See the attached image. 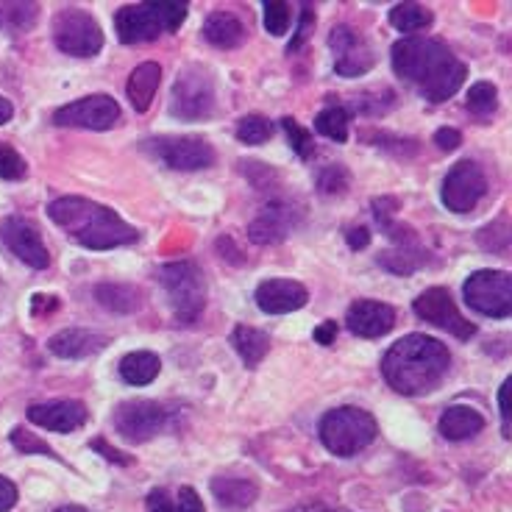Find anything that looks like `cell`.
<instances>
[{
    "mask_svg": "<svg viewBox=\"0 0 512 512\" xmlns=\"http://www.w3.org/2000/svg\"><path fill=\"white\" fill-rule=\"evenodd\" d=\"M487 195V176L482 167L471 162V159H462L457 165L448 170V176L443 179V190L440 198L443 204L457 212V215H468L471 209L479 206V201Z\"/></svg>",
    "mask_w": 512,
    "mask_h": 512,
    "instance_id": "cell-12",
    "label": "cell"
},
{
    "mask_svg": "<svg viewBox=\"0 0 512 512\" xmlns=\"http://www.w3.org/2000/svg\"><path fill=\"white\" fill-rule=\"evenodd\" d=\"M39 6L34 3H0V28L12 31V34H23L37 23Z\"/></svg>",
    "mask_w": 512,
    "mask_h": 512,
    "instance_id": "cell-32",
    "label": "cell"
},
{
    "mask_svg": "<svg viewBox=\"0 0 512 512\" xmlns=\"http://www.w3.org/2000/svg\"><path fill=\"white\" fill-rule=\"evenodd\" d=\"M48 215L56 226L67 231V237H73L78 245L90 248V251H109L120 245H131L140 240V231L131 223L117 215L115 209L90 201V198H56L48 206Z\"/></svg>",
    "mask_w": 512,
    "mask_h": 512,
    "instance_id": "cell-3",
    "label": "cell"
},
{
    "mask_svg": "<svg viewBox=\"0 0 512 512\" xmlns=\"http://www.w3.org/2000/svg\"><path fill=\"white\" fill-rule=\"evenodd\" d=\"M346 240L354 251H359V248H368V245H371V231L365 229V226H354V229H348Z\"/></svg>",
    "mask_w": 512,
    "mask_h": 512,
    "instance_id": "cell-46",
    "label": "cell"
},
{
    "mask_svg": "<svg viewBox=\"0 0 512 512\" xmlns=\"http://www.w3.org/2000/svg\"><path fill=\"white\" fill-rule=\"evenodd\" d=\"M159 84H162V67L156 62H142L131 70L126 95L128 101H131V106H134V112H140L142 115V112L151 109Z\"/></svg>",
    "mask_w": 512,
    "mask_h": 512,
    "instance_id": "cell-23",
    "label": "cell"
},
{
    "mask_svg": "<svg viewBox=\"0 0 512 512\" xmlns=\"http://www.w3.org/2000/svg\"><path fill=\"white\" fill-rule=\"evenodd\" d=\"M276 126L270 123L268 117L262 115H245L240 123H237V140L245 142V145H262L273 137Z\"/></svg>",
    "mask_w": 512,
    "mask_h": 512,
    "instance_id": "cell-34",
    "label": "cell"
},
{
    "mask_svg": "<svg viewBox=\"0 0 512 512\" xmlns=\"http://www.w3.org/2000/svg\"><path fill=\"white\" fill-rule=\"evenodd\" d=\"M462 295H465V304L485 318H510L512 279L507 270H476L468 276Z\"/></svg>",
    "mask_w": 512,
    "mask_h": 512,
    "instance_id": "cell-7",
    "label": "cell"
},
{
    "mask_svg": "<svg viewBox=\"0 0 512 512\" xmlns=\"http://www.w3.org/2000/svg\"><path fill=\"white\" fill-rule=\"evenodd\" d=\"M90 418L87 404L73 401V398H64V401H45V404H31L28 407V421L37 423L48 432H76Z\"/></svg>",
    "mask_w": 512,
    "mask_h": 512,
    "instance_id": "cell-19",
    "label": "cell"
},
{
    "mask_svg": "<svg viewBox=\"0 0 512 512\" xmlns=\"http://www.w3.org/2000/svg\"><path fill=\"white\" fill-rule=\"evenodd\" d=\"M204 39L209 45H215L220 51H234V48H240L245 39H248V28L245 23L237 17L234 12H212L206 17L204 23Z\"/></svg>",
    "mask_w": 512,
    "mask_h": 512,
    "instance_id": "cell-22",
    "label": "cell"
},
{
    "mask_svg": "<svg viewBox=\"0 0 512 512\" xmlns=\"http://www.w3.org/2000/svg\"><path fill=\"white\" fill-rule=\"evenodd\" d=\"M92 448H95V451H101L103 457H106L109 462H120V465H128L126 454H120L117 448H109L106 443H103V440H95V443H92Z\"/></svg>",
    "mask_w": 512,
    "mask_h": 512,
    "instance_id": "cell-48",
    "label": "cell"
},
{
    "mask_svg": "<svg viewBox=\"0 0 512 512\" xmlns=\"http://www.w3.org/2000/svg\"><path fill=\"white\" fill-rule=\"evenodd\" d=\"M56 512H90V510H84V507H78V504H67V507H59Z\"/></svg>",
    "mask_w": 512,
    "mask_h": 512,
    "instance_id": "cell-51",
    "label": "cell"
},
{
    "mask_svg": "<svg viewBox=\"0 0 512 512\" xmlns=\"http://www.w3.org/2000/svg\"><path fill=\"white\" fill-rule=\"evenodd\" d=\"M379 265L384 270H390V273H396V276H410V273L426 265V254L415 243L398 245L393 251H384L379 256Z\"/></svg>",
    "mask_w": 512,
    "mask_h": 512,
    "instance_id": "cell-30",
    "label": "cell"
},
{
    "mask_svg": "<svg viewBox=\"0 0 512 512\" xmlns=\"http://www.w3.org/2000/svg\"><path fill=\"white\" fill-rule=\"evenodd\" d=\"M148 512H206L201 496L192 487H181L176 496H170V490L159 487L151 490L148 496Z\"/></svg>",
    "mask_w": 512,
    "mask_h": 512,
    "instance_id": "cell-29",
    "label": "cell"
},
{
    "mask_svg": "<svg viewBox=\"0 0 512 512\" xmlns=\"http://www.w3.org/2000/svg\"><path fill=\"white\" fill-rule=\"evenodd\" d=\"M212 493L223 510H245L259 496V487L248 476H218L212 479Z\"/></svg>",
    "mask_w": 512,
    "mask_h": 512,
    "instance_id": "cell-24",
    "label": "cell"
},
{
    "mask_svg": "<svg viewBox=\"0 0 512 512\" xmlns=\"http://www.w3.org/2000/svg\"><path fill=\"white\" fill-rule=\"evenodd\" d=\"M315 184L323 195H343L351 184V173L346 170V165H326L318 170Z\"/></svg>",
    "mask_w": 512,
    "mask_h": 512,
    "instance_id": "cell-36",
    "label": "cell"
},
{
    "mask_svg": "<svg viewBox=\"0 0 512 512\" xmlns=\"http://www.w3.org/2000/svg\"><path fill=\"white\" fill-rule=\"evenodd\" d=\"M159 284L165 287L170 309L179 323H195L201 318L206 307V282L204 273L198 270L195 262H170L162 265L156 273Z\"/></svg>",
    "mask_w": 512,
    "mask_h": 512,
    "instance_id": "cell-6",
    "label": "cell"
},
{
    "mask_svg": "<svg viewBox=\"0 0 512 512\" xmlns=\"http://www.w3.org/2000/svg\"><path fill=\"white\" fill-rule=\"evenodd\" d=\"M12 443L14 448L23 451V454H48V457H56V451H53L45 440H39L37 435L26 432L23 426H14L12 429Z\"/></svg>",
    "mask_w": 512,
    "mask_h": 512,
    "instance_id": "cell-41",
    "label": "cell"
},
{
    "mask_svg": "<svg viewBox=\"0 0 512 512\" xmlns=\"http://www.w3.org/2000/svg\"><path fill=\"white\" fill-rule=\"evenodd\" d=\"M282 128L287 131L290 148H293L295 154L301 156V159H309V156L315 154V142H312V134H309L307 128L298 126L293 117H284Z\"/></svg>",
    "mask_w": 512,
    "mask_h": 512,
    "instance_id": "cell-39",
    "label": "cell"
},
{
    "mask_svg": "<svg viewBox=\"0 0 512 512\" xmlns=\"http://www.w3.org/2000/svg\"><path fill=\"white\" fill-rule=\"evenodd\" d=\"M348 120H351V117H348V112L343 106H326V109L315 117V131L334 142H346Z\"/></svg>",
    "mask_w": 512,
    "mask_h": 512,
    "instance_id": "cell-33",
    "label": "cell"
},
{
    "mask_svg": "<svg viewBox=\"0 0 512 512\" xmlns=\"http://www.w3.org/2000/svg\"><path fill=\"white\" fill-rule=\"evenodd\" d=\"M95 298L103 309L117 312V315H131L142 307V293L131 284H115L106 282L95 287Z\"/></svg>",
    "mask_w": 512,
    "mask_h": 512,
    "instance_id": "cell-27",
    "label": "cell"
},
{
    "mask_svg": "<svg viewBox=\"0 0 512 512\" xmlns=\"http://www.w3.org/2000/svg\"><path fill=\"white\" fill-rule=\"evenodd\" d=\"M28 176V165L12 145H0V179L20 181Z\"/></svg>",
    "mask_w": 512,
    "mask_h": 512,
    "instance_id": "cell-40",
    "label": "cell"
},
{
    "mask_svg": "<svg viewBox=\"0 0 512 512\" xmlns=\"http://www.w3.org/2000/svg\"><path fill=\"white\" fill-rule=\"evenodd\" d=\"M290 20H293V14H290V6L282 3V0H273V3H265V28H268V34L273 37H284L287 34V28H290Z\"/></svg>",
    "mask_w": 512,
    "mask_h": 512,
    "instance_id": "cell-38",
    "label": "cell"
},
{
    "mask_svg": "<svg viewBox=\"0 0 512 512\" xmlns=\"http://www.w3.org/2000/svg\"><path fill=\"white\" fill-rule=\"evenodd\" d=\"M415 315L426 323H432L443 332L454 334L457 340H471L476 334V326L468 318H462V312L454 304V298L446 287H429L415 298Z\"/></svg>",
    "mask_w": 512,
    "mask_h": 512,
    "instance_id": "cell-14",
    "label": "cell"
},
{
    "mask_svg": "<svg viewBox=\"0 0 512 512\" xmlns=\"http://www.w3.org/2000/svg\"><path fill=\"white\" fill-rule=\"evenodd\" d=\"M376 418L362 407H337L320 418L318 435L337 457H354L376 440Z\"/></svg>",
    "mask_w": 512,
    "mask_h": 512,
    "instance_id": "cell-5",
    "label": "cell"
},
{
    "mask_svg": "<svg viewBox=\"0 0 512 512\" xmlns=\"http://www.w3.org/2000/svg\"><path fill=\"white\" fill-rule=\"evenodd\" d=\"M435 14L432 9H426L421 3H398L390 9V26L401 31V34H415L423 28L432 26Z\"/></svg>",
    "mask_w": 512,
    "mask_h": 512,
    "instance_id": "cell-31",
    "label": "cell"
},
{
    "mask_svg": "<svg viewBox=\"0 0 512 512\" xmlns=\"http://www.w3.org/2000/svg\"><path fill=\"white\" fill-rule=\"evenodd\" d=\"M451 371L448 348L426 334H407L382 359V376L401 396L435 393Z\"/></svg>",
    "mask_w": 512,
    "mask_h": 512,
    "instance_id": "cell-2",
    "label": "cell"
},
{
    "mask_svg": "<svg viewBox=\"0 0 512 512\" xmlns=\"http://www.w3.org/2000/svg\"><path fill=\"white\" fill-rule=\"evenodd\" d=\"M329 45H332L334 51V70H337V76H365L373 67V62H376L368 39L359 37L351 26H334L332 34H329Z\"/></svg>",
    "mask_w": 512,
    "mask_h": 512,
    "instance_id": "cell-16",
    "label": "cell"
},
{
    "mask_svg": "<svg viewBox=\"0 0 512 512\" xmlns=\"http://www.w3.org/2000/svg\"><path fill=\"white\" fill-rule=\"evenodd\" d=\"M12 117H14L12 101H6V98L0 95V126H6V123H9Z\"/></svg>",
    "mask_w": 512,
    "mask_h": 512,
    "instance_id": "cell-49",
    "label": "cell"
},
{
    "mask_svg": "<svg viewBox=\"0 0 512 512\" xmlns=\"http://www.w3.org/2000/svg\"><path fill=\"white\" fill-rule=\"evenodd\" d=\"M53 123L59 128H90L109 131L120 123V106L112 95H87L67 103L53 112Z\"/></svg>",
    "mask_w": 512,
    "mask_h": 512,
    "instance_id": "cell-13",
    "label": "cell"
},
{
    "mask_svg": "<svg viewBox=\"0 0 512 512\" xmlns=\"http://www.w3.org/2000/svg\"><path fill=\"white\" fill-rule=\"evenodd\" d=\"M170 415L165 404L159 401H145V398H134V401H123L112 415L115 432L128 443H148L156 435H162L170 426Z\"/></svg>",
    "mask_w": 512,
    "mask_h": 512,
    "instance_id": "cell-10",
    "label": "cell"
},
{
    "mask_svg": "<svg viewBox=\"0 0 512 512\" xmlns=\"http://www.w3.org/2000/svg\"><path fill=\"white\" fill-rule=\"evenodd\" d=\"M334 337H337V320H326V323H320L318 329H315V340H318L320 346H332Z\"/></svg>",
    "mask_w": 512,
    "mask_h": 512,
    "instance_id": "cell-47",
    "label": "cell"
},
{
    "mask_svg": "<svg viewBox=\"0 0 512 512\" xmlns=\"http://www.w3.org/2000/svg\"><path fill=\"white\" fill-rule=\"evenodd\" d=\"M435 145L443 151V154H448V151H457L462 145V134L457 131V128H437L435 131Z\"/></svg>",
    "mask_w": 512,
    "mask_h": 512,
    "instance_id": "cell-42",
    "label": "cell"
},
{
    "mask_svg": "<svg viewBox=\"0 0 512 512\" xmlns=\"http://www.w3.org/2000/svg\"><path fill=\"white\" fill-rule=\"evenodd\" d=\"M301 212L287 201H270L259 209L251 223H248V237L256 245H279L290 237V231L298 226Z\"/></svg>",
    "mask_w": 512,
    "mask_h": 512,
    "instance_id": "cell-17",
    "label": "cell"
},
{
    "mask_svg": "<svg viewBox=\"0 0 512 512\" xmlns=\"http://www.w3.org/2000/svg\"><path fill=\"white\" fill-rule=\"evenodd\" d=\"M17 504V485L12 479L0 476V512H9Z\"/></svg>",
    "mask_w": 512,
    "mask_h": 512,
    "instance_id": "cell-43",
    "label": "cell"
},
{
    "mask_svg": "<svg viewBox=\"0 0 512 512\" xmlns=\"http://www.w3.org/2000/svg\"><path fill=\"white\" fill-rule=\"evenodd\" d=\"M393 70L432 103H443L457 95L468 76V67L451 53L446 42L429 37H407L396 42Z\"/></svg>",
    "mask_w": 512,
    "mask_h": 512,
    "instance_id": "cell-1",
    "label": "cell"
},
{
    "mask_svg": "<svg viewBox=\"0 0 512 512\" xmlns=\"http://www.w3.org/2000/svg\"><path fill=\"white\" fill-rule=\"evenodd\" d=\"M312 20H315V14H312V9H309V6H304V14H301V26H298V34H295V39L290 42L287 53L298 51V48L304 45V39L309 37V26H312Z\"/></svg>",
    "mask_w": 512,
    "mask_h": 512,
    "instance_id": "cell-44",
    "label": "cell"
},
{
    "mask_svg": "<svg viewBox=\"0 0 512 512\" xmlns=\"http://www.w3.org/2000/svg\"><path fill=\"white\" fill-rule=\"evenodd\" d=\"M476 240L490 254H507V248H510V226H507V218L485 226V229L476 234Z\"/></svg>",
    "mask_w": 512,
    "mask_h": 512,
    "instance_id": "cell-37",
    "label": "cell"
},
{
    "mask_svg": "<svg viewBox=\"0 0 512 512\" xmlns=\"http://www.w3.org/2000/svg\"><path fill=\"white\" fill-rule=\"evenodd\" d=\"M290 512H329L323 504H301V507H295Z\"/></svg>",
    "mask_w": 512,
    "mask_h": 512,
    "instance_id": "cell-50",
    "label": "cell"
},
{
    "mask_svg": "<svg viewBox=\"0 0 512 512\" xmlns=\"http://www.w3.org/2000/svg\"><path fill=\"white\" fill-rule=\"evenodd\" d=\"M56 48L76 59H92L103 48V31L98 20L84 9H62L53 20Z\"/></svg>",
    "mask_w": 512,
    "mask_h": 512,
    "instance_id": "cell-8",
    "label": "cell"
},
{
    "mask_svg": "<svg viewBox=\"0 0 512 512\" xmlns=\"http://www.w3.org/2000/svg\"><path fill=\"white\" fill-rule=\"evenodd\" d=\"M231 346L240 354L248 368H256L270 351V334L259 332L254 326H234L231 332Z\"/></svg>",
    "mask_w": 512,
    "mask_h": 512,
    "instance_id": "cell-26",
    "label": "cell"
},
{
    "mask_svg": "<svg viewBox=\"0 0 512 512\" xmlns=\"http://www.w3.org/2000/svg\"><path fill=\"white\" fill-rule=\"evenodd\" d=\"M496 106H499V90H496V84L479 81V84H474L468 90V112H474L476 117H490L496 112Z\"/></svg>",
    "mask_w": 512,
    "mask_h": 512,
    "instance_id": "cell-35",
    "label": "cell"
},
{
    "mask_svg": "<svg viewBox=\"0 0 512 512\" xmlns=\"http://www.w3.org/2000/svg\"><path fill=\"white\" fill-rule=\"evenodd\" d=\"M499 410H501V423H504V437H510V379L501 384Z\"/></svg>",
    "mask_w": 512,
    "mask_h": 512,
    "instance_id": "cell-45",
    "label": "cell"
},
{
    "mask_svg": "<svg viewBox=\"0 0 512 512\" xmlns=\"http://www.w3.org/2000/svg\"><path fill=\"white\" fill-rule=\"evenodd\" d=\"M256 307L262 309L265 315H287V312H298L307 307L309 293L307 287L293 279H268L256 287Z\"/></svg>",
    "mask_w": 512,
    "mask_h": 512,
    "instance_id": "cell-20",
    "label": "cell"
},
{
    "mask_svg": "<svg viewBox=\"0 0 512 512\" xmlns=\"http://www.w3.org/2000/svg\"><path fill=\"white\" fill-rule=\"evenodd\" d=\"M170 112L181 120H204L215 112V84L204 67L190 64L176 76Z\"/></svg>",
    "mask_w": 512,
    "mask_h": 512,
    "instance_id": "cell-9",
    "label": "cell"
},
{
    "mask_svg": "<svg viewBox=\"0 0 512 512\" xmlns=\"http://www.w3.org/2000/svg\"><path fill=\"white\" fill-rule=\"evenodd\" d=\"M440 435L446 440H468V437H476L482 429H485V418L482 412L474 410V407H465V404H454L448 407L443 415H440Z\"/></svg>",
    "mask_w": 512,
    "mask_h": 512,
    "instance_id": "cell-25",
    "label": "cell"
},
{
    "mask_svg": "<svg viewBox=\"0 0 512 512\" xmlns=\"http://www.w3.org/2000/svg\"><path fill=\"white\" fill-rule=\"evenodd\" d=\"M0 243L6 245L20 262H26L28 268L45 270L51 265V254H48V245L42 243V234L39 229L26 218H6L0 223Z\"/></svg>",
    "mask_w": 512,
    "mask_h": 512,
    "instance_id": "cell-15",
    "label": "cell"
},
{
    "mask_svg": "<svg viewBox=\"0 0 512 512\" xmlns=\"http://www.w3.org/2000/svg\"><path fill=\"white\" fill-rule=\"evenodd\" d=\"M109 346V337L98 332H87V329H64V332L53 334L48 340L51 354L59 359H87L98 354Z\"/></svg>",
    "mask_w": 512,
    "mask_h": 512,
    "instance_id": "cell-21",
    "label": "cell"
},
{
    "mask_svg": "<svg viewBox=\"0 0 512 512\" xmlns=\"http://www.w3.org/2000/svg\"><path fill=\"white\" fill-rule=\"evenodd\" d=\"M187 20V3L159 0V3H131L115 14V31L120 42L137 45L176 31Z\"/></svg>",
    "mask_w": 512,
    "mask_h": 512,
    "instance_id": "cell-4",
    "label": "cell"
},
{
    "mask_svg": "<svg viewBox=\"0 0 512 512\" xmlns=\"http://www.w3.org/2000/svg\"><path fill=\"white\" fill-rule=\"evenodd\" d=\"M346 326L348 332L357 334V337L376 340L396 326V309L390 304H382V301H373V298H359L348 307Z\"/></svg>",
    "mask_w": 512,
    "mask_h": 512,
    "instance_id": "cell-18",
    "label": "cell"
},
{
    "mask_svg": "<svg viewBox=\"0 0 512 512\" xmlns=\"http://www.w3.org/2000/svg\"><path fill=\"white\" fill-rule=\"evenodd\" d=\"M162 371V362L151 351H134L120 359V376L134 387H145L151 384Z\"/></svg>",
    "mask_w": 512,
    "mask_h": 512,
    "instance_id": "cell-28",
    "label": "cell"
},
{
    "mask_svg": "<svg viewBox=\"0 0 512 512\" xmlns=\"http://www.w3.org/2000/svg\"><path fill=\"white\" fill-rule=\"evenodd\" d=\"M145 151L167 165L170 170H206L215 162V148L204 140V137H154V140H145Z\"/></svg>",
    "mask_w": 512,
    "mask_h": 512,
    "instance_id": "cell-11",
    "label": "cell"
}]
</instances>
